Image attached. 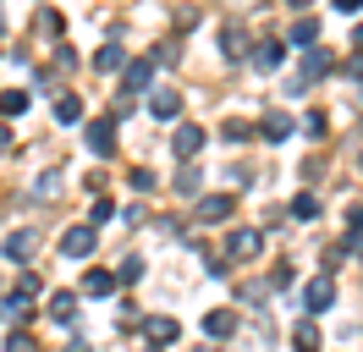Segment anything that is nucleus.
<instances>
[{
	"mask_svg": "<svg viewBox=\"0 0 363 352\" xmlns=\"http://www.w3.org/2000/svg\"><path fill=\"white\" fill-rule=\"evenodd\" d=\"M199 187H204V171H193V165H187V171L177 176V193H187V198H199Z\"/></svg>",
	"mask_w": 363,
	"mask_h": 352,
	"instance_id": "5701e85b",
	"label": "nucleus"
},
{
	"mask_svg": "<svg viewBox=\"0 0 363 352\" xmlns=\"http://www.w3.org/2000/svg\"><path fill=\"white\" fill-rule=\"evenodd\" d=\"M199 220H204V226L231 220V193H204V198H199Z\"/></svg>",
	"mask_w": 363,
	"mask_h": 352,
	"instance_id": "20e7f679",
	"label": "nucleus"
},
{
	"mask_svg": "<svg viewBox=\"0 0 363 352\" xmlns=\"http://www.w3.org/2000/svg\"><path fill=\"white\" fill-rule=\"evenodd\" d=\"M94 66H99V72H116V66H127V50H121V44H105V50L94 55Z\"/></svg>",
	"mask_w": 363,
	"mask_h": 352,
	"instance_id": "aec40b11",
	"label": "nucleus"
},
{
	"mask_svg": "<svg viewBox=\"0 0 363 352\" xmlns=\"http://www.w3.org/2000/svg\"><path fill=\"white\" fill-rule=\"evenodd\" d=\"M67 352H94V347H83V341H72V347H67Z\"/></svg>",
	"mask_w": 363,
	"mask_h": 352,
	"instance_id": "c756f323",
	"label": "nucleus"
},
{
	"mask_svg": "<svg viewBox=\"0 0 363 352\" xmlns=\"http://www.w3.org/2000/svg\"><path fill=\"white\" fill-rule=\"evenodd\" d=\"M347 220H352V231H363V204H352V209H347Z\"/></svg>",
	"mask_w": 363,
	"mask_h": 352,
	"instance_id": "cd10ccee",
	"label": "nucleus"
},
{
	"mask_svg": "<svg viewBox=\"0 0 363 352\" xmlns=\"http://www.w3.org/2000/svg\"><path fill=\"white\" fill-rule=\"evenodd\" d=\"M33 248H39V231H11V237H6V259L28 264V259H33Z\"/></svg>",
	"mask_w": 363,
	"mask_h": 352,
	"instance_id": "1a4fd4ad",
	"label": "nucleus"
},
{
	"mask_svg": "<svg viewBox=\"0 0 363 352\" xmlns=\"http://www.w3.org/2000/svg\"><path fill=\"white\" fill-rule=\"evenodd\" d=\"M149 77H155V61H127V94L149 88Z\"/></svg>",
	"mask_w": 363,
	"mask_h": 352,
	"instance_id": "a211bd4d",
	"label": "nucleus"
},
{
	"mask_svg": "<svg viewBox=\"0 0 363 352\" xmlns=\"http://www.w3.org/2000/svg\"><path fill=\"white\" fill-rule=\"evenodd\" d=\"M0 28H6V17H0Z\"/></svg>",
	"mask_w": 363,
	"mask_h": 352,
	"instance_id": "2f4dec72",
	"label": "nucleus"
},
{
	"mask_svg": "<svg viewBox=\"0 0 363 352\" xmlns=\"http://www.w3.org/2000/svg\"><path fill=\"white\" fill-rule=\"evenodd\" d=\"M89 149L99 154V160H111V154H116V132H111V121H89Z\"/></svg>",
	"mask_w": 363,
	"mask_h": 352,
	"instance_id": "f8f14e48",
	"label": "nucleus"
},
{
	"mask_svg": "<svg viewBox=\"0 0 363 352\" xmlns=\"http://www.w3.org/2000/svg\"><path fill=\"white\" fill-rule=\"evenodd\" d=\"M94 242H99V237H94V226H72L67 237H61V253H67V259H89Z\"/></svg>",
	"mask_w": 363,
	"mask_h": 352,
	"instance_id": "f03ea898",
	"label": "nucleus"
},
{
	"mask_svg": "<svg viewBox=\"0 0 363 352\" xmlns=\"http://www.w3.org/2000/svg\"><path fill=\"white\" fill-rule=\"evenodd\" d=\"M325 127H330L325 110H308V116H303V132H308V138H325Z\"/></svg>",
	"mask_w": 363,
	"mask_h": 352,
	"instance_id": "b1692460",
	"label": "nucleus"
},
{
	"mask_svg": "<svg viewBox=\"0 0 363 352\" xmlns=\"http://www.w3.org/2000/svg\"><path fill=\"white\" fill-rule=\"evenodd\" d=\"M127 182H133L138 193H155V171H143V165H138V171H133V176H127Z\"/></svg>",
	"mask_w": 363,
	"mask_h": 352,
	"instance_id": "a878e982",
	"label": "nucleus"
},
{
	"mask_svg": "<svg viewBox=\"0 0 363 352\" xmlns=\"http://www.w3.org/2000/svg\"><path fill=\"white\" fill-rule=\"evenodd\" d=\"M292 44L314 50V44H319V17H297V22H292Z\"/></svg>",
	"mask_w": 363,
	"mask_h": 352,
	"instance_id": "f3484780",
	"label": "nucleus"
},
{
	"mask_svg": "<svg viewBox=\"0 0 363 352\" xmlns=\"http://www.w3.org/2000/svg\"><path fill=\"white\" fill-rule=\"evenodd\" d=\"M23 110H28V94H23V88L0 94V116H23Z\"/></svg>",
	"mask_w": 363,
	"mask_h": 352,
	"instance_id": "4be33fe9",
	"label": "nucleus"
},
{
	"mask_svg": "<svg viewBox=\"0 0 363 352\" xmlns=\"http://www.w3.org/2000/svg\"><path fill=\"white\" fill-rule=\"evenodd\" d=\"M116 286H121V281H116L111 270H89V275H83V292H89V297H111Z\"/></svg>",
	"mask_w": 363,
	"mask_h": 352,
	"instance_id": "2eb2a0df",
	"label": "nucleus"
},
{
	"mask_svg": "<svg viewBox=\"0 0 363 352\" xmlns=\"http://www.w3.org/2000/svg\"><path fill=\"white\" fill-rule=\"evenodd\" d=\"M292 6H297V11H303V6H314V0H292Z\"/></svg>",
	"mask_w": 363,
	"mask_h": 352,
	"instance_id": "7c9ffc66",
	"label": "nucleus"
},
{
	"mask_svg": "<svg viewBox=\"0 0 363 352\" xmlns=\"http://www.w3.org/2000/svg\"><path fill=\"white\" fill-rule=\"evenodd\" d=\"M220 55H226V61H242V55H248V39H242V28H237V22L220 28Z\"/></svg>",
	"mask_w": 363,
	"mask_h": 352,
	"instance_id": "ddd939ff",
	"label": "nucleus"
},
{
	"mask_svg": "<svg viewBox=\"0 0 363 352\" xmlns=\"http://www.w3.org/2000/svg\"><path fill=\"white\" fill-rule=\"evenodd\" d=\"M259 138H264V143H286V138H292V116H286V110H264Z\"/></svg>",
	"mask_w": 363,
	"mask_h": 352,
	"instance_id": "7ed1b4c3",
	"label": "nucleus"
},
{
	"mask_svg": "<svg viewBox=\"0 0 363 352\" xmlns=\"http://www.w3.org/2000/svg\"><path fill=\"white\" fill-rule=\"evenodd\" d=\"M55 121H83V99H77V94H61V99H55Z\"/></svg>",
	"mask_w": 363,
	"mask_h": 352,
	"instance_id": "6ab92c4d",
	"label": "nucleus"
},
{
	"mask_svg": "<svg viewBox=\"0 0 363 352\" xmlns=\"http://www.w3.org/2000/svg\"><path fill=\"white\" fill-rule=\"evenodd\" d=\"M177 110H182V94H177V88H155V94H149V116H160V121H171Z\"/></svg>",
	"mask_w": 363,
	"mask_h": 352,
	"instance_id": "6e6552de",
	"label": "nucleus"
},
{
	"mask_svg": "<svg viewBox=\"0 0 363 352\" xmlns=\"http://www.w3.org/2000/svg\"><path fill=\"white\" fill-rule=\"evenodd\" d=\"M143 336H149V341H177L182 325L171 319V314H149V319H143Z\"/></svg>",
	"mask_w": 363,
	"mask_h": 352,
	"instance_id": "9d476101",
	"label": "nucleus"
},
{
	"mask_svg": "<svg viewBox=\"0 0 363 352\" xmlns=\"http://www.w3.org/2000/svg\"><path fill=\"white\" fill-rule=\"evenodd\" d=\"M50 319H55V325H72V319H77V297H72V292H55V297H50Z\"/></svg>",
	"mask_w": 363,
	"mask_h": 352,
	"instance_id": "dca6fc26",
	"label": "nucleus"
},
{
	"mask_svg": "<svg viewBox=\"0 0 363 352\" xmlns=\"http://www.w3.org/2000/svg\"><path fill=\"white\" fill-rule=\"evenodd\" d=\"M171 149H177V160H193V154L204 149V127L182 121V127H177V138H171Z\"/></svg>",
	"mask_w": 363,
	"mask_h": 352,
	"instance_id": "39448f33",
	"label": "nucleus"
},
{
	"mask_svg": "<svg viewBox=\"0 0 363 352\" xmlns=\"http://www.w3.org/2000/svg\"><path fill=\"white\" fill-rule=\"evenodd\" d=\"M330 303H336V281H330V275H314V281L303 286V308H308V314H325Z\"/></svg>",
	"mask_w": 363,
	"mask_h": 352,
	"instance_id": "f257e3e1",
	"label": "nucleus"
},
{
	"mask_svg": "<svg viewBox=\"0 0 363 352\" xmlns=\"http://www.w3.org/2000/svg\"><path fill=\"white\" fill-rule=\"evenodd\" d=\"M336 11H363V0H336Z\"/></svg>",
	"mask_w": 363,
	"mask_h": 352,
	"instance_id": "c85d7f7f",
	"label": "nucleus"
},
{
	"mask_svg": "<svg viewBox=\"0 0 363 352\" xmlns=\"http://www.w3.org/2000/svg\"><path fill=\"white\" fill-rule=\"evenodd\" d=\"M292 220H319V198L314 193H297L292 198Z\"/></svg>",
	"mask_w": 363,
	"mask_h": 352,
	"instance_id": "412c9836",
	"label": "nucleus"
},
{
	"mask_svg": "<svg viewBox=\"0 0 363 352\" xmlns=\"http://www.w3.org/2000/svg\"><path fill=\"white\" fill-rule=\"evenodd\" d=\"M138 275H143V264H138V259H121V270H116V281H138Z\"/></svg>",
	"mask_w": 363,
	"mask_h": 352,
	"instance_id": "bb28decb",
	"label": "nucleus"
},
{
	"mask_svg": "<svg viewBox=\"0 0 363 352\" xmlns=\"http://www.w3.org/2000/svg\"><path fill=\"white\" fill-rule=\"evenodd\" d=\"M231 330H237V314H231V308H209L204 314V336L220 341V336H231Z\"/></svg>",
	"mask_w": 363,
	"mask_h": 352,
	"instance_id": "4468645a",
	"label": "nucleus"
},
{
	"mask_svg": "<svg viewBox=\"0 0 363 352\" xmlns=\"http://www.w3.org/2000/svg\"><path fill=\"white\" fill-rule=\"evenodd\" d=\"M253 253H259V231L242 226V231H231V237H226V259H253Z\"/></svg>",
	"mask_w": 363,
	"mask_h": 352,
	"instance_id": "9b49d317",
	"label": "nucleus"
},
{
	"mask_svg": "<svg viewBox=\"0 0 363 352\" xmlns=\"http://www.w3.org/2000/svg\"><path fill=\"white\" fill-rule=\"evenodd\" d=\"M358 165H363V154H358Z\"/></svg>",
	"mask_w": 363,
	"mask_h": 352,
	"instance_id": "473e14b6",
	"label": "nucleus"
},
{
	"mask_svg": "<svg viewBox=\"0 0 363 352\" xmlns=\"http://www.w3.org/2000/svg\"><path fill=\"white\" fill-rule=\"evenodd\" d=\"M149 352H155V347H149Z\"/></svg>",
	"mask_w": 363,
	"mask_h": 352,
	"instance_id": "72a5a7b5",
	"label": "nucleus"
},
{
	"mask_svg": "<svg viewBox=\"0 0 363 352\" xmlns=\"http://www.w3.org/2000/svg\"><path fill=\"white\" fill-rule=\"evenodd\" d=\"M220 138H226V143H248L253 132H248V121H226V127H220Z\"/></svg>",
	"mask_w": 363,
	"mask_h": 352,
	"instance_id": "393cba45",
	"label": "nucleus"
},
{
	"mask_svg": "<svg viewBox=\"0 0 363 352\" xmlns=\"http://www.w3.org/2000/svg\"><path fill=\"white\" fill-rule=\"evenodd\" d=\"M281 61H286V44L281 39H259L253 44V66H259V72H275Z\"/></svg>",
	"mask_w": 363,
	"mask_h": 352,
	"instance_id": "423d86ee",
	"label": "nucleus"
},
{
	"mask_svg": "<svg viewBox=\"0 0 363 352\" xmlns=\"http://www.w3.org/2000/svg\"><path fill=\"white\" fill-rule=\"evenodd\" d=\"M292 347H297V352H325V336H319L314 314H308V319H297V330H292Z\"/></svg>",
	"mask_w": 363,
	"mask_h": 352,
	"instance_id": "0eeeda50",
	"label": "nucleus"
}]
</instances>
